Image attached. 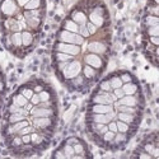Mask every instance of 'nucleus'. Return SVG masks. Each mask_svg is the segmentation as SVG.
<instances>
[{
  "label": "nucleus",
  "mask_w": 159,
  "mask_h": 159,
  "mask_svg": "<svg viewBox=\"0 0 159 159\" xmlns=\"http://www.w3.org/2000/svg\"><path fill=\"white\" fill-rule=\"evenodd\" d=\"M73 148H74V152H75V154H84V146L80 144V141L79 143H77V144H74L73 145Z\"/></svg>",
  "instance_id": "32"
},
{
  "label": "nucleus",
  "mask_w": 159,
  "mask_h": 159,
  "mask_svg": "<svg viewBox=\"0 0 159 159\" xmlns=\"http://www.w3.org/2000/svg\"><path fill=\"white\" fill-rule=\"evenodd\" d=\"M86 62L88 64L89 66L95 68V69H98V68L102 66V60H101V57H98L97 55H94V54L87 55V56H86Z\"/></svg>",
  "instance_id": "6"
},
{
  "label": "nucleus",
  "mask_w": 159,
  "mask_h": 159,
  "mask_svg": "<svg viewBox=\"0 0 159 159\" xmlns=\"http://www.w3.org/2000/svg\"><path fill=\"white\" fill-rule=\"evenodd\" d=\"M54 158H61V159H65L66 157H65V154H64V152H62V150H57V152H55V153H54Z\"/></svg>",
  "instance_id": "45"
},
{
  "label": "nucleus",
  "mask_w": 159,
  "mask_h": 159,
  "mask_svg": "<svg viewBox=\"0 0 159 159\" xmlns=\"http://www.w3.org/2000/svg\"><path fill=\"white\" fill-rule=\"evenodd\" d=\"M121 78V80H122V83H130L131 80H132V78H131V75H130V74H122V75L120 77Z\"/></svg>",
  "instance_id": "42"
},
{
  "label": "nucleus",
  "mask_w": 159,
  "mask_h": 159,
  "mask_svg": "<svg viewBox=\"0 0 159 159\" xmlns=\"http://www.w3.org/2000/svg\"><path fill=\"white\" fill-rule=\"evenodd\" d=\"M14 9H15V6H14V4L12 3V2H8L5 3V6H3V10H4V13H6V14H10V13H13L14 12Z\"/></svg>",
  "instance_id": "28"
},
{
  "label": "nucleus",
  "mask_w": 159,
  "mask_h": 159,
  "mask_svg": "<svg viewBox=\"0 0 159 159\" xmlns=\"http://www.w3.org/2000/svg\"><path fill=\"white\" fill-rule=\"evenodd\" d=\"M121 88H122L125 95H132V94H135L137 92V86H136V84H134V83H131V82L122 84Z\"/></svg>",
  "instance_id": "9"
},
{
  "label": "nucleus",
  "mask_w": 159,
  "mask_h": 159,
  "mask_svg": "<svg viewBox=\"0 0 159 159\" xmlns=\"http://www.w3.org/2000/svg\"><path fill=\"white\" fill-rule=\"evenodd\" d=\"M117 110H119V112H125V113H131V115H136V108H135V107H130V106L117 104Z\"/></svg>",
  "instance_id": "16"
},
{
  "label": "nucleus",
  "mask_w": 159,
  "mask_h": 159,
  "mask_svg": "<svg viewBox=\"0 0 159 159\" xmlns=\"http://www.w3.org/2000/svg\"><path fill=\"white\" fill-rule=\"evenodd\" d=\"M64 27H65V31L73 32V33H77V32L79 31L78 24H77L75 22H74V20H66L65 24H64Z\"/></svg>",
  "instance_id": "13"
},
{
  "label": "nucleus",
  "mask_w": 159,
  "mask_h": 159,
  "mask_svg": "<svg viewBox=\"0 0 159 159\" xmlns=\"http://www.w3.org/2000/svg\"><path fill=\"white\" fill-rule=\"evenodd\" d=\"M66 143H68V144H70V145H74V144L79 143V139H77V137H70V139H68V140H66Z\"/></svg>",
  "instance_id": "47"
},
{
  "label": "nucleus",
  "mask_w": 159,
  "mask_h": 159,
  "mask_svg": "<svg viewBox=\"0 0 159 159\" xmlns=\"http://www.w3.org/2000/svg\"><path fill=\"white\" fill-rule=\"evenodd\" d=\"M108 130L110 131H112V132H117V125H116V122L112 120V121H110L108 122Z\"/></svg>",
  "instance_id": "41"
},
{
  "label": "nucleus",
  "mask_w": 159,
  "mask_h": 159,
  "mask_svg": "<svg viewBox=\"0 0 159 159\" xmlns=\"http://www.w3.org/2000/svg\"><path fill=\"white\" fill-rule=\"evenodd\" d=\"M38 95H40V99H41V102H46V101H50V99H51V95H50V93H48V92H46V90H42V92H40V93H38Z\"/></svg>",
  "instance_id": "31"
},
{
  "label": "nucleus",
  "mask_w": 159,
  "mask_h": 159,
  "mask_svg": "<svg viewBox=\"0 0 159 159\" xmlns=\"http://www.w3.org/2000/svg\"><path fill=\"white\" fill-rule=\"evenodd\" d=\"M22 94L24 95L27 99H31V97L33 95V90H32V89H28V88H24V89H22Z\"/></svg>",
  "instance_id": "40"
},
{
  "label": "nucleus",
  "mask_w": 159,
  "mask_h": 159,
  "mask_svg": "<svg viewBox=\"0 0 159 159\" xmlns=\"http://www.w3.org/2000/svg\"><path fill=\"white\" fill-rule=\"evenodd\" d=\"M40 5H41V0H31L29 3L24 5V8L27 10H33V9H38Z\"/></svg>",
  "instance_id": "22"
},
{
  "label": "nucleus",
  "mask_w": 159,
  "mask_h": 159,
  "mask_svg": "<svg viewBox=\"0 0 159 159\" xmlns=\"http://www.w3.org/2000/svg\"><path fill=\"white\" fill-rule=\"evenodd\" d=\"M115 135H116V134L112 132V131H110V130H108V131H106V132L103 134V140H104V141H107V143H111V141L113 140Z\"/></svg>",
  "instance_id": "30"
},
{
  "label": "nucleus",
  "mask_w": 159,
  "mask_h": 159,
  "mask_svg": "<svg viewBox=\"0 0 159 159\" xmlns=\"http://www.w3.org/2000/svg\"><path fill=\"white\" fill-rule=\"evenodd\" d=\"M42 90H44V89H42L41 86H36V87H35V92H36V93H40V92H42Z\"/></svg>",
  "instance_id": "50"
},
{
  "label": "nucleus",
  "mask_w": 159,
  "mask_h": 159,
  "mask_svg": "<svg viewBox=\"0 0 159 159\" xmlns=\"http://www.w3.org/2000/svg\"><path fill=\"white\" fill-rule=\"evenodd\" d=\"M79 71H80V65H79V62L73 61L71 64H68V66L64 69V75H65V78L73 79V78H75V77L78 75Z\"/></svg>",
  "instance_id": "3"
},
{
  "label": "nucleus",
  "mask_w": 159,
  "mask_h": 159,
  "mask_svg": "<svg viewBox=\"0 0 159 159\" xmlns=\"http://www.w3.org/2000/svg\"><path fill=\"white\" fill-rule=\"evenodd\" d=\"M89 51L92 52H97V54H101V52H104V46L102 44H97V42H93V44L89 45Z\"/></svg>",
  "instance_id": "15"
},
{
  "label": "nucleus",
  "mask_w": 159,
  "mask_h": 159,
  "mask_svg": "<svg viewBox=\"0 0 159 159\" xmlns=\"http://www.w3.org/2000/svg\"><path fill=\"white\" fill-rule=\"evenodd\" d=\"M27 22L29 23V26L32 28H36L38 26V23H40V19H38V17H33V18H28Z\"/></svg>",
  "instance_id": "34"
},
{
  "label": "nucleus",
  "mask_w": 159,
  "mask_h": 159,
  "mask_svg": "<svg viewBox=\"0 0 159 159\" xmlns=\"http://www.w3.org/2000/svg\"><path fill=\"white\" fill-rule=\"evenodd\" d=\"M56 60L59 62L60 61H71L73 56L69 55V54H64V52H57V54H56Z\"/></svg>",
  "instance_id": "23"
},
{
  "label": "nucleus",
  "mask_w": 159,
  "mask_h": 159,
  "mask_svg": "<svg viewBox=\"0 0 159 159\" xmlns=\"http://www.w3.org/2000/svg\"><path fill=\"white\" fill-rule=\"evenodd\" d=\"M108 82H110V86H111L112 89L121 88V87H122V84H123L120 77H113V78H111V80H108Z\"/></svg>",
  "instance_id": "17"
},
{
  "label": "nucleus",
  "mask_w": 159,
  "mask_h": 159,
  "mask_svg": "<svg viewBox=\"0 0 159 159\" xmlns=\"http://www.w3.org/2000/svg\"><path fill=\"white\" fill-rule=\"evenodd\" d=\"M84 75H86V78H88V79H92L95 75V70L92 66H86L84 68Z\"/></svg>",
  "instance_id": "27"
},
{
  "label": "nucleus",
  "mask_w": 159,
  "mask_h": 159,
  "mask_svg": "<svg viewBox=\"0 0 159 159\" xmlns=\"http://www.w3.org/2000/svg\"><path fill=\"white\" fill-rule=\"evenodd\" d=\"M26 120V116L24 115H20V113H10L9 116V123H15V122H19V121H23Z\"/></svg>",
  "instance_id": "14"
},
{
  "label": "nucleus",
  "mask_w": 159,
  "mask_h": 159,
  "mask_svg": "<svg viewBox=\"0 0 159 159\" xmlns=\"http://www.w3.org/2000/svg\"><path fill=\"white\" fill-rule=\"evenodd\" d=\"M23 141H22V137H14L13 141H12V145L14 146H19V145H22Z\"/></svg>",
  "instance_id": "44"
},
{
  "label": "nucleus",
  "mask_w": 159,
  "mask_h": 159,
  "mask_svg": "<svg viewBox=\"0 0 159 159\" xmlns=\"http://www.w3.org/2000/svg\"><path fill=\"white\" fill-rule=\"evenodd\" d=\"M0 79H2V77H0Z\"/></svg>",
  "instance_id": "53"
},
{
  "label": "nucleus",
  "mask_w": 159,
  "mask_h": 159,
  "mask_svg": "<svg viewBox=\"0 0 159 159\" xmlns=\"http://www.w3.org/2000/svg\"><path fill=\"white\" fill-rule=\"evenodd\" d=\"M56 50L64 54H69V55H78L80 52V48L78 45H71V44H65V42H60L56 45Z\"/></svg>",
  "instance_id": "2"
},
{
  "label": "nucleus",
  "mask_w": 159,
  "mask_h": 159,
  "mask_svg": "<svg viewBox=\"0 0 159 159\" xmlns=\"http://www.w3.org/2000/svg\"><path fill=\"white\" fill-rule=\"evenodd\" d=\"M73 83H74V84H82V83H83V77H78L77 79L73 80Z\"/></svg>",
  "instance_id": "49"
},
{
  "label": "nucleus",
  "mask_w": 159,
  "mask_h": 159,
  "mask_svg": "<svg viewBox=\"0 0 159 159\" xmlns=\"http://www.w3.org/2000/svg\"><path fill=\"white\" fill-rule=\"evenodd\" d=\"M62 152H64V154H65V157L66 158H73V155L75 154V152H74V148H73V145H70V144H65V146H64V149H61Z\"/></svg>",
  "instance_id": "20"
},
{
  "label": "nucleus",
  "mask_w": 159,
  "mask_h": 159,
  "mask_svg": "<svg viewBox=\"0 0 159 159\" xmlns=\"http://www.w3.org/2000/svg\"><path fill=\"white\" fill-rule=\"evenodd\" d=\"M59 40L61 42H65V44H73V45H82L84 38L79 35H75L73 32L69 31H62L59 35Z\"/></svg>",
  "instance_id": "1"
},
{
  "label": "nucleus",
  "mask_w": 159,
  "mask_h": 159,
  "mask_svg": "<svg viewBox=\"0 0 159 159\" xmlns=\"http://www.w3.org/2000/svg\"><path fill=\"white\" fill-rule=\"evenodd\" d=\"M113 95L116 97V99H120L125 95V93H123L122 88H116V89H113Z\"/></svg>",
  "instance_id": "37"
},
{
  "label": "nucleus",
  "mask_w": 159,
  "mask_h": 159,
  "mask_svg": "<svg viewBox=\"0 0 159 159\" xmlns=\"http://www.w3.org/2000/svg\"><path fill=\"white\" fill-rule=\"evenodd\" d=\"M22 141H23V144H29L31 143V135L29 134L22 135Z\"/></svg>",
  "instance_id": "46"
},
{
  "label": "nucleus",
  "mask_w": 159,
  "mask_h": 159,
  "mask_svg": "<svg viewBox=\"0 0 159 159\" xmlns=\"http://www.w3.org/2000/svg\"><path fill=\"white\" fill-rule=\"evenodd\" d=\"M33 123L37 129L42 130V129H48V127L52 125V121L50 117H35Z\"/></svg>",
  "instance_id": "5"
},
{
  "label": "nucleus",
  "mask_w": 159,
  "mask_h": 159,
  "mask_svg": "<svg viewBox=\"0 0 159 159\" xmlns=\"http://www.w3.org/2000/svg\"><path fill=\"white\" fill-rule=\"evenodd\" d=\"M44 137L40 136L38 134H35V132H32L31 134V143H33L35 145H38V144H42L44 143Z\"/></svg>",
  "instance_id": "24"
},
{
  "label": "nucleus",
  "mask_w": 159,
  "mask_h": 159,
  "mask_svg": "<svg viewBox=\"0 0 159 159\" xmlns=\"http://www.w3.org/2000/svg\"><path fill=\"white\" fill-rule=\"evenodd\" d=\"M31 103L32 104H33V106H37V104H40L41 103V99H40V95L38 94H35L33 93V95H32V97H31Z\"/></svg>",
  "instance_id": "39"
},
{
  "label": "nucleus",
  "mask_w": 159,
  "mask_h": 159,
  "mask_svg": "<svg viewBox=\"0 0 159 159\" xmlns=\"http://www.w3.org/2000/svg\"><path fill=\"white\" fill-rule=\"evenodd\" d=\"M79 32H80V36H82L83 38L90 36L89 32H88V29H87V26H84V24H82V27H79Z\"/></svg>",
  "instance_id": "38"
},
{
  "label": "nucleus",
  "mask_w": 159,
  "mask_h": 159,
  "mask_svg": "<svg viewBox=\"0 0 159 159\" xmlns=\"http://www.w3.org/2000/svg\"><path fill=\"white\" fill-rule=\"evenodd\" d=\"M12 42H13V45H15V46H20V45H22V33H18V32H15V33L12 36Z\"/></svg>",
  "instance_id": "26"
},
{
  "label": "nucleus",
  "mask_w": 159,
  "mask_h": 159,
  "mask_svg": "<svg viewBox=\"0 0 159 159\" xmlns=\"http://www.w3.org/2000/svg\"><path fill=\"white\" fill-rule=\"evenodd\" d=\"M73 20L75 23L84 24V23H86V20H87V17H86V14L82 13V12H74L73 13Z\"/></svg>",
  "instance_id": "12"
},
{
  "label": "nucleus",
  "mask_w": 159,
  "mask_h": 159,
  "mask_svg": "<svg viewBox=\"0 0 159 159\" xmlns=\"http://www.w3.org/2000/svg\"><path fill=\"white\" fill-rule=\"evenodd\" d=\"M32 41H33V37H32V35L28 33V32H23V33H22V44L24 46H29L32 44Z\"/></svg>",
  "instance_id": "21"
},
{
  "label": "nucleus",
  "mask_w": 159,
  "mask_h": 159,
  "mask_svg": "<svg viewBox=\"0 0 159 159\" xmlns=\"http://www.w3.org/2000/svg\"><path fill=\"white\" fill-rule=\"evenodd\" d=\"M87 29H88V32H89V35H93V33H95V31H97V26H94V24L90 22V23L87 24Z\"/></svg>",
  "instance_id": "43"
},
{
  "label": "nucleus",
  "mask_w": 159,
  "mask_h": 159,
  "mask_svg": "<svg viewBox=\"0 0 159 159\" xmlns=\"http://www.w3.org/2000/svg\"><path fill=\"white\" fill-rule=\"evenodd\" d=\"M112 141L116 143V144L125 143V141H126V136H125L123 132H120V134H117V135H115V137H113V140H112Z\"/></svg>",
  "instance_id": "29"
},
{
  "label": "nucleus",
  "mask_w": 159,
  "mask_h": 159,
  "mask_svg": "<svg viewBox=\"0 0 159 159\" xmlns=\"http://www.w3.org/2000/svg\"><path fill=\"white\" fill-rule=\"evenodd\" d=\"M99 88H101V90H103V92H110V90L112 89L111 86H110V82H108V80L102 82L101 86H99Z\"/></svg>",
  "instance_id": "35"
},
{
  "label": "nucleus",
  "mask_w": 159,
  "mask_h": 159,
  "mask_svg": "<svg viewBox=\"0 0 159 159\" xmlns=\"http://www.w3.org/2000/svg\"><path fill=\"white\" fill-rule=\"evenodd\" d=\"M145 23H146V26H149V27L158 26V23H159L158 17H155V15H149V17H146V19H145Z\"/></svg>",
  "instance_id": "25"
},
{
  "label": "nucleus",
  "mask_w": 159,
  "mask_h": 159,
  "mask_svg": "<svg viewBox=\"0 0 159 159\" xmlns=\"http://www.w3.org/2000/svg\"><path fill=\"white\" fill-rule=\"evenodd\" d=\"M117 104H123V106H130V107H136L137 99L134 95H123L122 98H120Z\"/></svg>",
  "instance_id": "8"
},
{
  "label": "nucleus",
  "mask_w": 159,
  "mask_h": 159,
  "mask_svg": "<svg viewBox=\"0 0 159 159\" xmlns=\"http://www.w3.org/2000/svg\"><path fill=\"white\" fill-rule=\"evenodd\" d=\"M18 2H19V3H20V4H24V3H26V2H27V0H18Z\"/></svg>",
  "instance_id": "52"
},
{
  "label": "nucleus",
  "mask_w": 159,
  "mask_h": 159,
  "mask_svg": "<svg viewBox=\"0 0 159 159\" xmlns=\"http://www.w3.org/2000/svg\"><path fill=\"white\" fill-rule=\"evenodd\" d=\"M113 111V108L111 107V104H101V103H95L92 107V112L93 113H108Z\"/></svg>",
  "instance_id": "7"
},
{
  "label": "nucleus",
  "mask_w": 159,
  "mask_h": 159,
  "mask_svg": "<svg viewBox=\"0 0 159 159\" xmlns=\"http://www.w3.org/2000/svg\"><path fill=\"white\" fill-rule=\"evenodd\" d=\"M116 125H117V132H123V134H126L127 131L130 130V126H129V123H126V122H123V121H117L116 122Z\"/></svg>",
  "instance_id": "18"
},
{
  "label": "nucleus",
  "mask_w": 159,
  "mask_h": 159,
  "mask_svg": "<svg viewBox=\"0 0 159 159\" xmlns=\"http://www.w3.org/2000/svg\"><path fill=\"white\" fill-rule=\"evenodd\" d=\"M35 131V129H33V127H31V126H24L23 127V129H20L19 131H18V134L19 135H26V134H31V132H33Z\"/></svg>",
  "instance_id": "33"
},
{
  "label": "nucleus",
  "mask_w": 159,
  "mask_h": 159,
  "mask_svg": "<svg viewBox=\"0 0 159 159\" xmlns=\"http://www.w3.org/2000/svg\"><path fill=\"white\" fill-rule=\"evenodd\" d=\"M90 22H92L94 26H102V24H103V17L95 14V13H92V14H90Z\"/></svg>",
  "instance_id": "19"
},
{
  "label": "nucleus",
  "mask_w": 159,
  "mask_h": 159,
  "mask_svg": "<svg viewBox=\"0 0 159 159\" xmlns=\"http://www.w3.org/2000/svg\"><path fill=\"white\" fill-rule=\"evenodd\" d=\"M148 33H149V36H158L159 35V27L158 26H153V27H149V29H148Z\"/></svg>",
  "instance_id": "36"
},
{
  "label": "nucleus",
  "mask_w": 159,
  "mask_h": 159,
  "mask_svg": "<svg viewBox=\"0 0 159 159\" xmlns=\"http://www.w3.org/2000/svg\"><path fill=\"white\" fill-rule=\"evenodd\" d=\"M31 113L35 117H51V116H54V110L51 107L46 108V107H38V106H36L35 108L31 110Z\"/></svg>",
  "instance_id": "4"
},
{
  "label": "nucleus",
  "mask_w": 159,
  "mask_h": 159,
  "mask_svg": "<svg viewBox=\"0 0 159 159\" xmlns=\"http://www.w3.org/2000/svg\"><path fill=\"white\" fill-rule=\"evenodd\" d=\"M3 88H4V86H3V83H2V82H0V92H2V90H3Z\"/></svg>",
  "instance_id": "51"
},
{
  "label": "nucleus",
  "mask_w": 159,
  "mask_h": 159,
  "mask_svg": "<svg viewBox=\"0 0 159 159\" xmlns=\"http://www.w3.org/2000/svg\"><path fill=\"white\" fill-rule=\"evenodd\" d=\"M150 41H152V44H153L154 46H158V44H159V40H158V36H153V37L150 38Z\"/></svg>",
  "instance_id": "48"
},
{
  "label": "nucleus",
  "mask_w": 159,
  "mask_h": 159,
  "mask_svg": "<svg viewBox=\"0 0 159 159\" xmlns=\"http://www.w3.org/2000/svg\"><path fill=\"white\" fill-rule=\"evenodd\" d=\"M117 117H119V120H120V121H123V122L129 123V125H131V123H134V122H135V115H131V113L120 112V113L117 115Z\"/></svg>",
  "instance_id": "10"
},
{
  "label": "nucleus",
  "mask_w": 159,
  "mask_h": 159,
  "mask_svg": "<svg viewBox=\"0 0 159 159\" xmlns=\"http://www.w3.org/2000/svg\"><path fill=\"white\" fill-rule=\"evenodd\" d=\"M13 103H15L17 106H19V107H24V106L28 103V99L23 94H17L13 97Z\"/></svg>",
  "instance_id": "11"
}]
</instances>
